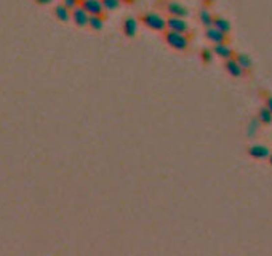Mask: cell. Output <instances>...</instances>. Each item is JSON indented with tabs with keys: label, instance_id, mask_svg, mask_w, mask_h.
<instances>
[{
	"label": "cell",
	"instance_id": "obj_1",
	"mask_svg": "<svg viewBox=\"0 0 272 256\" xmlns=\"http://www.w3.org/2000/svg\"><path fill=\"white\" fill-rule=\"evenodd\" d=\"M163 40L167 42L168 45L178 51H186L191 45L189 34L183 32H174V30H165V35H163Z\"/></svg>",
	"mask_w": 272,
	"mask_h": 256
},
{
	"label": "cell",
	"instance_id": "obj_2",
	"mask_svg": "<svg viewBox=\"0 0 272 256\" xmlns=\"http://www.w3.org/2000/svg\"><path fill=\"white\" fill-rule=\"evenodd\" d=\"M141 21L146 27L157 30V32H165L167 30V20L160 15L154 13V11H146L141 15Z\"/></svg>",
	"mask_w": 272,
	"mask_h": 256
},
{
	"label": "cell",
	"instance_id": "obj_3",
	"mask_svg": "<svg viewBox=\"0 0 272 256\" xmlns=\"http://www.w3.org/2000/svg\"><path fill=\"white\" fill-rule=\"evenodd\" d=\"M167 29L168 30H174V32L191 34L189 24L184 21V18H178V16H170V18H168V20H167Z\"/></svg>",
	"mask_w": 272,
	"mask_h": 256
},
{
	"label": "cell",
	"instance_id": "obj_4",
	"mask_svg": "<svg viewBox=\"0 0 272 256\" xmlns=\"http://www.w3.org/2000/svg\"><path fill=\"white\" fill-rule=\"evenodd\" d=\"M72 21H74L77 27H88L90 13L82 7V5H78V7L72 8Z\"/></svg>",
	"mask_w": 272,
	"mask_h": 256
},
{
	"label": "cell",
	"instance_id": "obj_5",
	"mask_svg": "<svg viewBox=\"0 0 272 256\" xmlns=\"http://www.w3.org/2000/svg\"><path fill=\"white\" fill-rule=\"evenodd\" d=\"M138 26H140V23H138L136 18L126 16L124 20V23H122V30L125 34V37H128V39L135 37V35L138 34Z\"/></svg>",
	"mask_w": 272,
	"mask_h": 256
},
{
	"label": "cell",
	"instance_id": "obj_6",
	"mask_svg": "<svg viewBox=\"0 0 272 256\" xmlns=\"http://www.w3.org/2000/svg\"><path fill=\"white\" fill-rule=\"evenodd\" d=\"M80 5L90 15H104V7L101 0H80Z\"/></svg>",
	"mask_w": 272,
	"mask_h": 256
},
{
	"label": "cell",
	"instance_id": "obj_7",
	"mask_svg": "<svg viewBox=\"0 0 272 256\" xmlns=\"http://www.w3.org/2000/svg\"><path fill=\"white\" fill-rule=\"evenodd\" d=\"M205 37H207L210 42H213V44H224L227 40V34L221 32L220 29H216L215 26L207 27L205 29Z\"/></svg>",
	"mask_w": 272,
	"mask_h": 256
},
{
	"label": "cell",
	"instance_id": "obj_8",
	"mask_svg": "<svg viewBox=\"0 0 272 256\" xmlns=\"http://www.w3.org/2000/svg\"><path fill=\"white\" fill-rule=\"evenodd\" d=\"M165 11L170 16H178V18H186L187 15H189V11H187L184 5L176 3V2H168L165 5Z\"/></svg>",
	"mask_w": 272,
	"mask_h": 256
},
{
	"label": "cell",
	"instance_id": "obj_9",
	"mask_svg": "<svg viewBox=\"0 0 272 256\" xmlns=\"http://www.w3.org/2000/svg\"><path fill=\"white\" fill-rule=\"evenodd\" d=\"M224 68L227 71V74L229 76H232V77H244L245 76V71L242 69V66L237 63V59L235 58H231V59H226V63H224Z\"/></svg>",
	"mask_w": 272,
	"mask_h": 256
},
{
	"label": "cell",
	"instance_id": "obj_10",
	"mask_svg": "<svg viewBox=\"0 0 272 256\" xmlns=\"http://www.w3.org/2000/svg\"><path fill=\"white\" fill-rule=\"evenodd\" d=\"M248 154L253 157V158H269L271 155V151L268 146H264V144H253L248 148Z\"/></svg>",
	"mask_w": 272,
	"mask_h": 256
},
{
	"label": "cell",
	"instance_id": "obj_11",
	"mask_svg": "<svg viewBox=\"0 0 272 256\" xmlns=\"http://www.w3.org/2000/svg\"><path fill=\"white\" fill-rule=\"evenodd\" d=\"M53 15L58 21H61V23H68L69 20H72V10L69 7H66L64 3L56 5L53 10Z\"/></svg>",
	"mask_w": 272,
	"mask_h": 256
},
{
	"label": "cell",
	"instance_id": "obj_12",
	"mask_svg": "<svg viewBox=\"0 0 272 256\" xmlns=\"http://www.w3.org/2000/svg\"><path fill=\"white\" fill-rule=\"evenodd\" d=\"M213 51H215V54L216 56H220V58H223V59H231V58H234V50L231 47H229L226 42L224 44H215V47H213Z\"/></svg>",
	"mask_w": 272,
	"mask_h": 256
},
{
	"label": "cell",
	"instance_id": "obj_13",
	"mask_svg": "<svg viewBox=\"0 0 272 256\" xmlns=\"http://www.w3.org/2000/svg\"><path fill=\"white\" fill-rule=\"evenodd\" d=\"M198 21H200L202 26H205V29H207L215 24V16L210 13L208 8H202L200 13H198Z\"/></svg>",
	"mask_w": 272,
	"mask_h": 256
},
{
	"label": "cell",
	"instance_id": "obj_14",
	"mask_svg": "<svg viewBox=\"0 0 272 256\" xmlns=\"http://www.w3.org/2000/svg\"><path fill=\"white\" fill-rule=\"evenodd\" d=\"M234 58L237 59V63L242 66V69H244L245 72H248L253 69V61L250 59L248 54H244V53H237V54H234Z\"/></svg>",
	"mask_w": 272,
	"mask_h": 256
},
{
	"label": "cell",
	"instance_id": "obj_15",
	"mask_svg": "<svg viewBox=\"0 0 272 256\" xmlns=\"http://www.w3.org/2000/svg\"><path fill=\"white\" fill-rule=\"evenodd\" d=\"M104 21H106L104 15H90L88 27H92L93 30H101L104 27Z\"/></svg>",
	"mask_w": 272,
	"mask_h": 256
},
{
	"label": "cell",
	"instance_id": "obj_16",
	"mask_svg": "<svg viewBox=\"0 0 272 256\" xmlns=\"http://www.w3.org/2000/svg\"><path fill=\"white\" fill-rule=\"evenodd\" d=\"M213 26L216 29H220L221 32L227 34V35H229V32H231V29H232L231 23H229L227 20H224V18H221V16H215V24H213Z\"/></svg>",
	"mask_w": 272,
	"mask_h": 256
},
{
	"label": "cell",
	"instance_id": "obj_17",
	"mask_svg": "<svg viewBox=\"0 0 272 256\" xmlns=\"http://www.w3.org/2000/svg\"><path fill=\"white\" fill-rule=\"evenodd\" d=\"M258 120L261 122L263 125H271L272 124V112L266 106L261 107L258 111Z\"/></svg>",
	"mask_w": 272,
	"mask_h": 256
},
{
	"label": "cell",
	"instance_id": "obj_18",
	"mask_svg": "<svg viewBox=\"0 0 272 256\" xmlns=\"http://www.w3.org/2000/svg\"><path fill=\"white\" fill-rule=\"evenodd\" d=\"M213 56H215V51L210 50V48H203V50L200 51V59L205 64H210L211 61H213Z\"/></svg>",
	"mask_w": 272,
	"mask_h": 256
},
{
	"label": "cell",
	"instance_id": "obj_19",
	"mask_svg": "<svg viewBox=\"0 0 272 256\" xmlns=\"http://www.w3.org/2000/svg\"><path fill=\"white\" fill-rule=\"evenodd\" d=\"M102 2V7H104V10L107 11H114V10H117L120 7V0H101Z\"/></svg>",
	"mask_w": 272,
	"mask_h": 256
},
{
	"label": "cell",
	"instance_id": "obj_20",
	"mask_svg": "<svg viewBox=\"0 0 272 256\" xmlns=\"http://www.w3.org/2000/svg\"><path fill=\"white\" fill-rule=\"evenodd\" d=\"M63 3L66 5V7H69L72 10V8H75V7L80 5V0H63Z\"/></svg>",
	"mask_w": 272,
	"mask_h": 256
},
{
	"label": "cell",
	"instance_id": "obj_21",
	"mask_svg": "<svg viewBox=\"0 0 272 256\" xmlns=\"http://www.w3.org/2000/svg\"><path fill=\"white\" fill-rule=\"evenodd\" d=\"M264 106L269 109V111L272 112V96L271 95H266L264 96Z\"/></svg>",
	"mask_w": 272,
	"mask_h": 256
},
{
	"label": "cell",
	"instance_id": "obj_22",
	"mask_svg": "<svg viewBox=\"0 0 272 256\" xmlns=\"http://www.w3.org/2000/svg\"><path fill=\"white\" fill-rule=\"evenodd\" d=\"M34 2L37 5H48V3H51V0H34Z\"/></svg>",
	"mask_w": 272,
	"mask_h": 256
},
{
	"label": "cell",
	"instance_id": "obj_23",
	"mask_svg": "<svg viewBox=\"0 0 272 256\" xmlns=\"http://www.w3.org/2000/svg\"><path fill=\"white\" fill-rule=\"evenodd\" d=\"M122 3H135V0H120Z\"/></svg>",
	"mask_w": 272,
	"mask_h": 256
},
{
	"label": "cell",
	"instance_id": "obj_24",
	"mask_svg": "<svg viewBox=\"0 0 272 256\" xmlns=\"http://www.w3.org/2000/svg\"><path fill=\"white\" fill-rule=\"evenodd\" d=\"M268 160H269V163H271V165H272V152H271V155H269V158H268Z\"/></svg>",
	"mask_w": 272,
	"mask_h": 256
},
{
	"label": "cell",
	"instance_id": "obj_25",
	"mask_svg": "<svg viewBox=\"0 0 272 256\" xmlns=\"http://www.w3.org/2000/svg\"><path fill=\"white\" fill-rule=\"evenodd\" d=\"M215 0H205V3H213Z\"/></svg>",
	"mask_w": 272,
	"mask_h": 256
}]
</instances>
